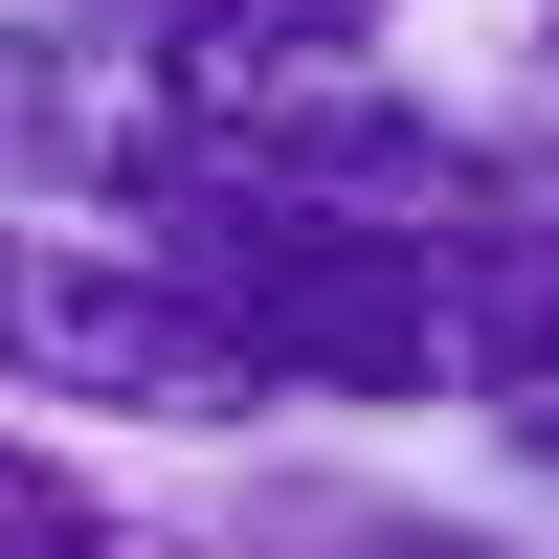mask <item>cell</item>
Wrapping results in <instances>:
<instances>
[{
    "label": "cell",
    "instance_id": "6da1fadb",
    "mask_svg": "<svg viewBox=\"0 0 559 559\" xmlns=\"http://www.w3.org/2000/svg\"><path fill=\"white\" fill-rule=\"evenodd\" d=\"M269 358L224 336L202 292H179L157 247H112V224H0V426H269Z\"/></svg>",
    "mask_w": 559,
    "mask_h": 559
},
{
    "label": "cell",
    "instance_id": "3957f363",
    "mask_svg": "<svg viewBox=\"0 0 559 559\" xmlns=\"http://www.w3.org/2000/svg\"><path fill=\"white\" fill-rule=\"evenodd\" d=\"M0 559H134L112 471H90L68 426H0Z\"/></svg>",
    "mask_w": 559,
    "mask_h": 559
},
{
    "label": "cell",
    "instance_id": "5b68a950",
    "mask_svg": "<svg viewBox=\"0 0 559 559\" xmlns=\"http://www.w3.org/2000/svg\"><path fill=\"white\" fill-rule=\"evenodd\" d=\"M492 448H515V471L559 492V381H515V403H492Z\"/></svg>",
    "mask_w": 559,
    "mask_h": 559
},
{
    "label": "cell",
    "instance_id": "277c9868",
    "mask_svg": "<svg viewBox=\"0 0 559 559\" xmlns=\"http://www.w3.org/2000/svg\"><path fill=\"white\" fill-rule=\"evenodd\" d=\"M247 537H313V559H515V537H448V515H403V492H292V515H247Z\"/></svg>",
    "mask_w": 559,
    "mask_h": 559
},
{
    "label": "cell",
    "instance_id": "7a4b0ae2",
    "mask_svg": "<svg viewBox=\"0 0 559 559\" xmlns=\"http://www.w3.org/2000/svg\"><path fill=\"white\" fill-rule=\"evenodd\" d=\"M68 68H358L403 0H23Z\"/></svg>",
    "mask_w": 559,
    "mask_h": 559
},
{
    "label": "cell",
    "instance_id": "8992f818",
    "mask_svg": "<svg viewBox=\"0 0 559 559\" xmlns=\"http://www.w3.org/2000/svg\"><path fill=\"white\" fill-rule=\"evenodd\" d=\"M537 68H559V0H537Z\"/></svg>",
    "mask_w": 559,
    "mask_h": 559
}]
</instances>
